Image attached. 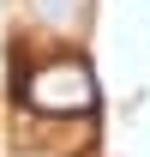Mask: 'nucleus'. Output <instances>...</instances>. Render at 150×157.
I'll return each mask as SVG.
<instances>
[{
  "label": "nucleus",
  "mask_w": 150,
  "mask_h": 157,
  "mask_svg": "<svg viewBox=\"0 0 150 157\" xmlns=\"http://www.w3.org/2000/svg\"><path fill=\"white\" fill-rule=\"evenodd\" d=\"M18 103L36 121H90L96 109V73L78 55H36L30 67H18Z\"/></svg>",
  "instance_id": "obj_1"
},
{
  "label": "nucleus",
  "mask_w": 150,
  "mask_h": 157,
  "mask_svg": "<svg viewBox=\"0 0 150 157\" xmlns=\"http://www.w3.org/2000/svg\"><path fill=\"white\" fill-rule=\"evenodd\" d=\"M30 18L48 30H78L90 18V0H30Z\"/></svg>",
  "instance_id": "obj_2"
},
{
  "label": "nucleus",
  "mask_w": 150,
  "mask_h": 157,
  "mask_svg": "<svg viewBox=\"0 0 150 157\" xmlns=\"http://www.w3.org/2000/svg\"><path fill=\"white\" fill-rule=\"evenodd\" d=\"M78 157H90V151H78Z\"/></svg>",
  "instance_id": "obj_3"
}]
</instances>
